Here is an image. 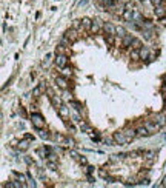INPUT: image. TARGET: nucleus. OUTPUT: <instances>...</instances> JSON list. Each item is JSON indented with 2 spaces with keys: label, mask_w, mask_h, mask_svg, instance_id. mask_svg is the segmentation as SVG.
<instances>
[{
  "label": "nucleus",
  "mask_w": 166,
  "mask_h": 188,
  "mask_svg": "<svg viewBox=\"0 0 166 188\" xmlns=\"http://www.w3.org/2000/svg\"><path fill=\"white\" fill-rule=\"evenodd\" d=\"M131 46H132V48H137V50H140L141 46H143V43H141V40H140V39H135V37H134V40H132Z\"/></svg>",
  "instance_id": "bb28decb"
},
{
  "label": "nucleus",
  "mask_w": 166,
  "mask_h": 188,
  "mask_svg": "<svg viewBox=\"0 0 166 188\" xmlns=\"http://www.w3.org/2000/svg\"><path fill=\"white\" fill-rule=\"evenodd\" d=\"M122 19H123L125 22H128V23H132V22H134V9L126 8L125 12H123V16H122Z\"/></svg>",
  "instance_id": "9b49d317"
},
{
  "label": "nucleus",
  "mask_w": 166,
  "mask_h": 188,
  "mask_svg": "<svg viewBox=\"0 0 166 188\" xmlns=\"http://www.w3.org/2000/svg\"><path fill=\"white\" fill-rule=\"evenodd\" d=\"M31 124H32V127L36 130H42V128L46 127V122H45L43 116L40 113H32L31 114Z\"/></svg>",
  "instance_id": "f257e3e1"
},
{
  "label": "nucleus",
  "mask_w": 166,
  "mask_h": 188,
  "mask_svg": "<svg viewBox=\"0 0 166 188\" xmlns=\"http://www.w3.org/2000/svg\"><path fill=\"white\" fill-rule=\"evenodd\" d=\"M140 59L141 60H148L149 59V50L146 48V46H141L140 48Z\"/></svg>",
  "instance_id": "6ab92c4d"
},
{
  "label": "nucleus",
  "mask_w": 166,
  "mask_h": 188,
  "mask_svg": "<svg viewBox=\"0 0 166 188\" xmlns=\"http://www.w3.org/2000/svg\"><path fill=\"white\" fill-rule=\"evenodd\" d=\"M39 88L42 89V92H46V91H48V86H46V82H40V83H39Z\"/></svg>",
  "instance_id": "e433bc0d"
},
{
  "label": "nucleus",
  "mask_w": 166,
  "mask_h": 188,
  "mask_svg": "<svg viewBox=\"0 0 166 188\" xmlns=\"http://www.w3.org/2000/svg\"><path fill=\"white\" fill-rule=\"evenodd\" d=\"M115 2H120V0H115Z\"/></svg>",
  "instance_id": "de8ad7c7"
},
{
  "label": "nucleus",
  "mask_w": 166,
  "mask_h": 188,
  "mask_svg": "<svg viewBox=\"0 0 166 188\" xmlns=\"http://www.w3.org/2000/svg\"><path fill=\"white\" fill-rule=\"evenodd\" d=\"M103 25H105V23H103L100 19H94V20H92V26H91L89 33H91V34H99L100 31H103Z\"/></svg>",
  "instance_id": "20e7f679"
},
{
  "label": "nucleus",
  "mask_w": 166,
  "mask_h": 188,
  "mask_svg": "<svg viewBox=\"0 0 166 188\" xmlns=\"http://www.w3.org/2000/svg\"><path fill=\"white\" fill-rule=\"evenodd\" d=\"M129 57H131L132 60H140V50L132 48V50L129 51Z\"/></svg>",
  "instance_id": "4be33fe9"
},
{
  "label": "nucleus",
  "mask_w": 166,
  "mask_h": 188,
  "mask_svg": "<svg viewBox=\"0 0 166 188\" xmlns=\"http://www.w3.org/2000/svg\"><path fill=\"white\" fill-rule=\"evenodd\" d=\"M128 33H126V30L123 28V26H117V31H115V36H118V37H125Z\"/></svg>",
  "instance_id": "cd10ccee"
},
{
  "label": "nucleus",
  "mask_w": 166,
  "mask_h": 188,
  "mask_svg": "<svg viewBox=\"0 0 166 188\" xmlns=\"http://www.w3.org/2000/svg\"><path fill=\"white\" fill-rule=\"evenodd\" d=\"M160 22L163 23V25H166V19H164V17H161V19H160Z\"/></svg>",
  "instance_id": "c03bdc74"
},
{
  "label": "nucleus",
  "mask_w": 166,
  "mask_h": 188,
  "mask_svg": "<svg viewBox=\"0 0 166 188\" xmlns=\"http://www.w3.org/2000/svg\"><path fill=\"white\" fill-rule=\"evenodd\" d=\"M134 22L135 23H141V22H143V16H141V12L137 8H134Z\"/></svg>",
  "instance_id": "b1692460"
},
{
  "label": "nucleus",
  "mask_w": 166,
  "mask_h": 188,
  "mask_svg": "<svg viewBox=\"0 0 166 188\" xmlns=\"http://www.w3.org/2000/svg\"><path fill=\"white\" fill-rule=\"evenodd\" d=\"M71 106H73L77 113H80V111H82V105H80L79 102H71Z\"/></svg>",
  "instance_id": "72a5a7b5"
},
{
  "label": "nucleus",
  "mask_w": 166,
  "mask_h": 188,
  "mask_svg": "<svg viewBox=\"0 0 166 188\" xmlns=\"http://www.w3.org/2000/svg\"><path fill=\"white\" fill-rule=\"evenodd\" d=\"M73 119H74V122H77V124L82 122V117H80L79 114H74V116H73Z\"/></svg>",
  "instance_id": "58836bf2"
},
{
  "label": "nucleus",
  "mask_w": 166,
  "mask_h": 188,
  "mask_svg": "<svg viewBox=\"0 0 166 188\" xmlns=\"http://www.w3.org/2000/svg\"><path fill=\"white\" fill-rule=\"evenodd\" d=\"M154 14L158 17V19H161V17H164L166 16V6L164 5H160V6H155V9H154Z\"/></svg>",
  "instance_id": "2eb2a0df"
},
{
  "label": "nucleus",
  "mask_w": 166,
  "mask_h": 188,
  "mask_svg": "<svg viewBox=\"0 0 166 188\" xmlns=\"http://www.w3.org/2000/svg\"><path fill=\"white\" fill-rule=\"evenodd\" d=\"M161 186H166V176H164V179H163V183H161Z\"/></svg>",
  "instance_id": "a18cd8bd"
},
{
  "label": "nucleus",
  "mask_w": 166,
  "mask_h": 188,
  "mask_svg": "<svg viewBox=\"0 0 166 188\" xmlns=\"http://www.w3.org/2000/svg\"><path fill=\"white\" fill-rule=\"evenodd\" d=\"M71 28H74V30H77L80 34L85 31V28H83V23H82V20H73V26Z\"/></svg>",
  "instance_id": "a211bd4d"
},
{
  "label": "nucleus",
  "mask_w": 166,
  "mask_h": 188,
  "mask_svg": "<svg viewBox=\"0 0 166 188\" xmlns=\"http://www.w3.org/2000/svg\"><path fill=\"white\" fill-rule=\"evenodd\" d=\"M82 23H83V28H85V31H89V30H91V26H92V20H91V19H88V17H83V19H82Z\"/></svg>",
  "instance_id": "412c9836"
},
{
  "label": "nucleus",
  "mask_w": 166,
  "mask_h": 188,
  "mask_svg": "<svg viewBox=\"0 0 166 188\" xmlns=\"http://www.w3.org/2000/svg\"><path fill=\"white\" fill-rule=\"evenodd\" d=\"M46 160H53V162H59V156H57V154H56V153L53 151V153H51V154H49L48 157H46Z\"/></svg>",
  "instance_id": "473e14b6"
},
{
  "label": "nucleus",
  "mask_w": 166,
  "mask_h": 188,
  "mask_svg": "<svg viewBox=\"0 0 166 188\" xmlns=\"http://www.w3.org/2000/svg\"><path fill=\"white\" fill-rule=\"evenodd\" d=\"M105 42H106L109 46H114L115 42H117V36H115V34H105Z\"/></svg>",
  "instance_id": "f3484780"
},
{
  "label": "nucleus",
  "mask_w": 166,
  "mask_h": 188,
  "mask_svg": "<svg viewBox=\"0 0 166 188\" xmlns=\"http://www.w3.org/2000/svg\"><path fill=\"white\" fill-rule=\"evenodd\" d=\"M49 99H51V102H53V105H54V106H57V108H59L60 105H63V103H62V99H60L59 96H56V94H53V96H51Z\"/></svg>",
  "instance_id": "a878e982"
},
{
  "label": "nucleus",
  "mask_w": 166,
  "mask_h": 188,
  "mask_svg": "<svg viewBox=\"0 0 166 188\" xmlns=\"http://www.w3.org/2000/svg\"><path fill=\"white\" fill-rule=\"evenodd\" d=\"M141 2H145V0H141Z\"/></svg>",
  "instance_id": "09e8293b"
},
{
  "label": "nucleus",
  "mask_w": 166,
  "mask_h": 188,
  "mask_svg": "<svg viewBox=\"0 0 166 188\" xmlns=\"http://www.w3.org/2000/svg\"><path fill=\"white\" fill-rule=\"evenodd\" d=\"M46 167H48L51 171H56V170H57V162H53V160H46Z\"/></svg>",
  "instance_id": "c85d7f7f"
},
{
  "label": "nucleus",
  "mask_w": 166,
  "mask_h": 188,
  "mask_svg": "<svg viewBox=\"0 0 166 188\" xmlns=\"http://www.w3.org/2000/svg\"><path fill=\"white\" fill-rule=\"evenodd\" d=\"M115 31H117V26L112 25V23L106 22L105 25H103V33L105 34H115Z\"/></svg>",
  "instance_id": "ddd939ff"
},
{
  "label": "nucleus",
  "mask_w": 166,
  "mask_h": 188,
  "mask_svg": "<svg viewBox=\"0 0 166 188\" xmlns=\"http://www.w3.org/2000/svg\"><path fill=\"white\" fill-rule=\"evenodd\" d=\"M164 82H166V76H164Z\"/></svg>",
  "instance_id": "49530a36"
},
{
  "label": "nucleus",
  "mask_w": 166,
  "mask_h": 188,
  "mask_svg": "<svg viewBox=\"0 0 166 188\" xmlns=\"http://www.w3.org/2000/svg\"><path fill=\"white\" fill-rule=\"evenodd\" d=\"M151 120H154L155 124H158V125L163 128V127L166 125V113H158V114H155Z\"/></svg>",
  "instance_id": "6e6552de"
},
{
  "label": "nucleus",
  "mask_w": 166,
  "mask_h": 188,
  "mask_svg": "<svg viewBox=\"0 0 166 188\" xmlns=\"http://www.w3.org/2000/svg\"><path fill=\"white\" fill-rule=\"evenodd\" d=\"M79 163H82V165H86V163H88V160H86V159L82 156V157H80V160H79Z\"/></svg>",
  "instance_id": "ea45409f"
},
{
  "label": "nucleus",
  "mask_w": 166,
  "mask_h": 188,
  "mask_svg": "<svg viewBox=\"0 0 166 188\" xmlns=\"http://www.w3.org/2000/svg\"><path fill=\"white\" fill-rule=\"evenodd\" d=\"M125 134H126L131 140H134V139L137 137V130H134V128H126V130H125Z\"/></svg>",
  "instance_id": "5701e85b"
},
{
  "label": "nucleus",
  "mask_w": 166,
  "mask_h": 188,
  "mask_svg": "<svg viewBox=\"0 0 166 188\" xmlns=\"http://www.w3.org/2000/svg\"><path fill=\"white\" fill-rule=\"evenodd\" d=\"M69 156H71V157H73L74 160H77V162H79V160H80V157H82V156H80V154L77 153V151H73V150H71V151H69Z\"/></svg>",
  "instance_id": "2f4dec72"
},
{
  "label": "nucleus",
  "mask_w": 166,
  "mask_h": 188,
  "mask_svg": "<svg viewBox=\"0 0 166 188\" xmlns=\"http://www.w3.org/2000/svg\"><path fill=\"white\" fill-rule=\"evenodd\" d=\"M26 139H29V140H34V136H31V134H26Z\"/></svg>",
  "instance_id": "37998d69"
},
{
  "label": "nucleus",
  "mask_w": 166,
  "mask_h": 188,
  "mask_svg": "<svg viewBox=\"0 0 166 188\" xmlns=\"http://www.w3.org/2000/svg\"><path fill=\"white\" fill-rule=\"evenodd\" d=\"M29 142H31V140L25 137L23 140H20V142L17 144V150H19V151H26V150L29 148Z\"/></svg>",
  "instance_id": "f8f14e48"
},
{
  "label": "nucleus",
  "mask_w": 166,
  "mask_h": 188,
  "mask_svg": "<svg viewBox=\"0 0 166 188\" xmlns=\"http://www.w3.org/2000/svg\"><path fill=\"white\" fill-rule=\"evenodd\" d=\"M80 131H88V124L85 120L80 122Z\"/></svg>",
  "instance_id": "4c0bfd02"
},
{
  "label": "nucleus",
  "mask_w": 166,
  "mask_h": 188,
  "mask_svg": "<svg viewBox=\"0 0 166 188\" xmlns=\"http://www.w3.org/2000/svg\"><path fill=\"white\" fill-rule=\"evenodd\" d=\"M53 153V150L48 147V145H43V147H40V148H37V154L42 157V159H46L49 154Z\"/></svg>",
  "instance_id": "1a4fd4ad"
},
{
  "label": "nucleus",
  "mask_w": 166,
  "mask_h": 188,
  "mask_svg": "<svg viewBox=\"0 0 166 188\" xmlns=\"http://www.w3.org/2000/svg\"><path fill=\"white\" fill-rule=\"evenodd\" d=\"M99 174H100V177H102V179H105V180L109 177V173H108V171H105V170H99Z\"/></svg>",
  "instance_id": "f704fd0d"
},
{
  "label": "nucleus",
  "mask_w": 166,
  "mask_h": 188,
  "mask_svg": "<svg viewBox=\"0 0 166 188\" xmlns=\"http://www.w3.org/2000/svg\"><path fill=\"white\" fill-rule=\"evenodd\" d=\"M149 2L154 5V8L155 6H160V5H164V0H149Z\"/></svg>",
  "instance_id": "c9c22d12"
},
{
  "label": "nucleus",
  "mask_w": 166,
  "mask_h": 188,
  "mask_svg": "<svg viewBox=\"0 0 166 188\" xmlns=\"http://www.w3.org/2000/svg\"><path fill=\"white\" fill-rule=\"evenodd\" d=\"M14 177L17 179V180H20V182H23L25 183L26 182V177H25V174H20V173H14ZM26 185V183H25Z\"/></svg>",
  "instance_id": "7c9ffc66"
},
{
  "label": "nucleus",
  "mask_w": 166,
  "mask_h": 188,
  "mask_svg": "<svg viewBox=\"0 0 166 188\" xmlns=\"http://www.w3.org/2000/svg\"><path fill=\"white\" fill-rule=\"evenodd\" d=\"M143 125H145V127L148 128V131H149L151 134H154V133H157V131H160V128H161V127H160L158 124H155L154 120H146V122H145Z\"/></svg>",
  "instance_id": "0eeeda50"
},
{
  "label": "nucleus",
  "mask_w": 166,
  "mask_h": 188,
  "mask_svg": "<svg viewBox=\"0 0 166 188\" xmlns=\"http://www.w3.org/2000/svg\"><path fill=\"white\" fill-rule=\"evenodd\" d=\"M60 43H62V45H65V46H68V48H69V46H71V45H73V42H71V40H69V39H68L66 36H63V37H62V40H60Z\"/></svg>",
  "instance_id": "c756f323"
},
{
  "label": "nucleus",
  "mask_w": 166,
  "mask_h": 188,
  "mask_svg": "<svg viewBox=\"0 0 166 188\" xmlns=\"http://www.w3.org/2000/svg\"><path fill=\"white\" fill-rule=\"evenodd\" d=\"M69 59H68V54H56V59H54V63L57 68L60 69H65L66 65H68Z\"/></svg>",
  "instance_id": "7ed1b4c3"
},
{
  "label": "nucleus",
  "mask_w": 166,
  "mask_h": 188,
  "mask_svg": "<svg viewBox=\"0 0 166 188\" xmlns=\"http://www.w3.org/2000/svg\"><path fill=\"white\" fill-rule=\"evenodd\" d=\"M148 136H151V133L148 131V128L145 125L137 128V137H148Z\"/></svg>",
  "instance_id": "dca6fc26"
},
{
  "label": "nucleus",
  "mask_w": 166,
  "mask_h": 188,
  "mask_svg": "<svg viewBox=\"0 0 166 188\" xmlns=\"http://www.w3.org/2000/svg\"><path fill=\"white\" fill-rule=\"evenodd\" d=\"M59 116L62 117V120L66 124V122L69 120V108H68L66 105H60V106H59Z\"/></svg>",
  "instance_id": "423d86ee"
},
{
  "label": "nucleus",
  "mask_w": 166,
  "mask_h": 188,
  "mask_svg": "<svg viewBox=\"0 0 166 188\" xmlns=\"http://www.w3.org/2000/svg\"><path fill=\"white\" fill-rule=\"evenodd\" d=\"M161 92H163V97L166 99V85H164V86L161 88Z\"/></svg>",
  "instance_id": "79ce46f5"
},
{
  "label": "nucleus",
  "mask_w": 166,
  "mask_h": 188,
  "mask_svg": "<svg viewBox=\"0 0 166 188\" xmlns=\"http://www.w3.org/2000/svg\"><path fill=\"white\" fill-rule=\"evenodd\" d=\"M65 36H66L71 42H73V43H74V42H77V40L80 39V33H79L77 30H74V28H69V30L65 33Z\"/></svg>",
  "instance_id": "39448f33"
},
{
  "label": "nucleus",
  "mask_w": 166,
  "mask_h": 188,
  "mask_svg": "<svg viewBox=\"0 0 166 188\" xmlns=\"http://www.w3.org/2000/svg\"><path fill=\"white\" fill-rule=\"evenodd\" d=\"M134 40V36L132 34H126L122 40V48H131V43Z\"/></svg>",
  "instance_id": "4468645a"
},
{
  "label": "nucleus",
  "mask_w": 166,
  "mask_h": 188,
  "mask_svg": "<svg viewBox=\"0 0 166 188\" xmlns=\"http://www.w3.org/2000/svg\"><path fill=\"white\" fill-rule=\"evenodd\" d=\"M56 85H57L59 88H62V89H68L69 82H68L66 77H63V76H57V77H56Z\"/></svg>",
  "instance_id": "9d476101"
},
{
  "label": "nucleus",
  "mask_w": 166,
  "mask_h": 188,
  "mask_svg": "<svg viewBox=\"0 0 166 188\" xmlns=\"http://www.w3.org/2000/svg\"><path fill=\"white\" fill-rule=\"evenodd\" d=\"M68 50H69L68 46H65V45L60 43L57 48H56V54H68Z\"/></svg>",
  "instance_id": "393cba45"
},
{
  "label": "nucleus",
  "mask_w": 166,
  "mask_h": 188,
  "mask_svg": "<svg viewBox=\"0 0 166 188\" xmlns=\"http://www.w3.org/2000/svg\"><path fill=\"white\" fill-rule=\"evenodd\" d=\"M51 59H53V54H51V53H48V54L45 56V60H49V62H51Z\"/></svg>",
  "instance_id": "a19ab883"
},
{
  "label": "nucleus",
  "mask_w": 166,
  "mask_h": 188,
  "mask_svg": "<svg viewBox=\"0 0 166 188\" xmlns=\"http://www.w3.org/2000/svg\"><path fill=\"white\" fill-rule=\"evenodd\" d=\"M112 140H114L115 144H118V145H126V144L131 142V139L125 134V131H117V133H114V134H112Z\"/></svg>",
  "instance_id": "f03ea898"
},
{
  "label": "nucleus",
  "mask_w": 166,
  "mask_h": 188,
  "mask_svg": "<svg viewBox=\"0 0 166 188\" xmlns=\"http://www.w3.org/2000/svg\"><path fill=\"white\" fill-rule=\"evenodd\" d=\"M37 133H39V137H40V139H43V140H48V139H51V134H49V131H46L45 128H42V130H37Z\"/></svg>",
  "instance_id": "aec40b11"
}]
</instances>
